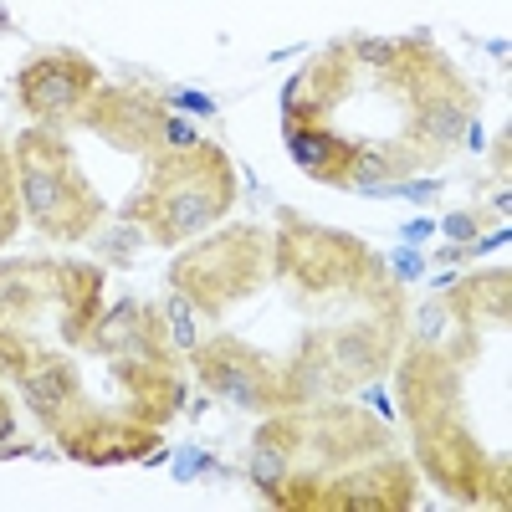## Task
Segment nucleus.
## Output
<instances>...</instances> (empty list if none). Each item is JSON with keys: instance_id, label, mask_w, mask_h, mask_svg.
Returning a JSON list of instances; mask_svg holds the SVG:
<instances>
[{"instance_id": "f257e3e1", "label": "nucleus", "mask_w": 512, "mask_h": 512, "mask_svg": "<svg viewBox=\"0 0 512 512\" xmlns=\"http://www.w3.org/2000/svg\"><path fill=\"white\" fill-rule=\"evenodd\" d=\"M241 180L231 159L216 144L195 149H159L149 154V180L128 205V226H139L159 246H180L200 231H210L236 205Z\"/></svg>"}, {"instance_id": "f03ea898", "label": "nucleus", "mask_w": 512, "mask_h": 512, "mask_svg": "<svg viewBox=\"0 0 512 512\" xmlns=\"http://www.w3.org/2000/svg\"><path fill=\"white\" fill-rule=\"evenodd\" d=\"M11 159H16V195L31 210V221L52 241H82L98 226L103 205H98V195L88 185L77 180L72 149L52 123L26 128V134L16 139Z\"/></svg>"}, {"instance_id": "7ed1b4c3", "label": "nucleus", "mask_w": 512, "mask_h": 512, "mask_svg": "<svg viewBox=\"0 0 512 512\" xmlns=\"http://www.w3.org/2000/svg\"><path fill=\"white\" fill-rule=\"evenodd\" d=\"M103 303V272L82 262H0V333H26V323L52 308L62 338H88Z\"/></svg>"}, {"instance_id": "20e7f679", "label": "nucleus", "mask_w": 512, "mask_h": 512, "mask_svg": "<svg viewBox=\"0 0 512 512\" xmlns=\"http://www.w3.org/2000/svg\"><path fill=\"white\" fill-rule=\"evenodd\" d=\"M267 277V241L262 231H226L216 241H205L195 251H185L175 272H169V287H180L200 313H221L236 297L256 292V282Z\"/></svg>"}, {"instance_id": "39448f33", "label": "nucleus", "mask_w": 512, "mask_h": 512, "mask_svg": "<svg viewBox=\"0 0 512 512\" xmlns=\"http://www.w3.org/2000/svg\"><path fill=\"white\" fill-rule=\"evenodd\" d=\"M277 256H282V272L292 282H303L308 292H344V287H359V282H369L379 272L374 256L354 236L313 226L303 216H282Z\"/></svg>"}, {"instance_id": "423d86ee", "label": "nucleus", "mask_w": 512, "mask_h": 512, "mask_svg": "<svg viewBox=\"0 0 512 512\" xmlns=\"http://www.w3.org/2000/svg\"><path fill=\"white\" fill-rule=\"evenodd\" d=\"M195 369L205 379V390L236 410H292L287 369H277L256 349H246L241 338H210V344H200Z\"/></svg>"}, {"instance_id": "0eeeda50", "label": "nucleus", "mask_w": 512, "mask_h": 512, "mask_svg": "<svg viewBox=\"0 0 512 512\" xmlns=\"http://www.w3.org/2000/svg\"><path fill=\"white\" fill-rule=\"evenodd\" d=\"M0 369L21 384L26 405L36 410V420L47 425L52 436L62 431L67 420H77L82 410H88V405H82L72 364L47 354V349H41V338H31V333H0Z\"/></svg>"}, {"instance_id": "6e6552de", "label": "nucleus", "mask_w": 512, "mask_h": 512, "mask_svg": "<svg viewBox=\"0 0 512 512\" xmlns=\"http://www.w3.org/2000/svg\"><path fill=\"white\" fill-rule=\"evenodd\" d=\"M16 93H21V108L36 123H67L93 103L98 72L77 52H41L16 72Z\"/></svg>"}, {"instance_id": "1a4fd4ad", "label": "nucleus", "mask_w": 512, "mask_h": 512, "mask_svg": "<svg viewBox=\"0 0 512 512\" xmlns=\"http://www.w3.org/2000/svg\"><path fill=\"white\" fill-rule=\"evenodd\" d=\"M82 118H88L98 134L128 154H159L164 149V103L149 93V88H98L93 103L82 108Z\"/></svg>"}, {"instance_id": "9d476101", "label": "nucleus", "mask_w": 512, "mask_h": 512, "mask_svg": "<svg viewBox=\"0 0 512 512\" xmlns=\"http://www.w3.org/2000/svg\"><path fill=\"white\" fill-rule=\"evenodd\" d=\"M93 354L113 359V364H159L164 359V328L154 318L149 303L128 297V303H113L82 338Z\"/></svg>"}, {"instance_id": "9b49d317", "label": "nucleus", "mask_w": 512, "mask_h": 512, "mask_svg": "<svg viewBox=\"0 0 512 512\" xmlns=\"http://www.w3.org/2000/svg\"><path fill=\"white\" fill-rule=\"evenodd\" d=\"M62 451L77 456V461H134L144 451H154L159 441V425H123V420H108L98 410H82L77 420H67L57 431Z\"/></svg>"}, {"instance_id": "f8f14e48", "label": "nucleus", "mask_w": 512, "mask_h": 512, "mask_svg": "<svg viewBox=\"0 0 512 512\" xmlns=\"http://www.w3.org/2000/svg\"><path fill=\"white\" fill-rule=\"evenodd\" d=\"M323 354H328L333 379L359 384V379H369V374H379L384 364H390V333H369V323H354L344 333L323 338Z\"/></svg>"}, {"instance_id": "ddd939ff", "label": "nucleus", "mask_w": 512, "mask_h": 512, "mask_svg": "<svg viewBox=\"0 0 512 512\" xmlns=\"http://www.w3.org/2000/svg\"><path fill=\"white\" fill-rule=\"evenodd\" d=\"M287 134V149L292 159L308 169L313 180H328V185H344V169L359 149V139H344L333 134V128H282Z\"/></svg>"}, {"instance_id": "4468645a", "label": "nucleus", "mask_w": 512, "mask_h": 512, "mask_svg": "<svg viewBox=\"0 0 512 512\" xmlns=\"http://www.w3.org/2000/svg\"><path fill=\"white\" fill-rule=\"evenodd\" d=\"M456 313H461L466 323H487V318L507 323V272H497V277H477V282H461V292H456Z\"/></svg>"}, {"instance_id": "2eb2a0df", "label": "nucleus", "mask_w": 512, "mask_h": 512, "mask_svg": "<svg viewBox=\"0 0 512 512\" xmlns=\"http://www.w3.org/2000/svg\"><path fill=\"white\" fill-rule=\"evenodd\" d=\"M159 318H164V328H169V344H175L180 354H195V349H200V308L190 303L180 287H169V292H164Z\"/></svg>"}, {"instance_id": "dca6fc26", "label": "nucleus", "mask_w": 512, "mask_h": 512, "mask_svg": "<svg viewBox=\"0 0 512 512\" xmlns=\"http://www.w3.org/2000/svg\"><path fill=\"white\" fill-rule=\"evenodd\" d=\"M349 62H359V67H369V72H390L395 62H400V52H405V41H379V36H359V41H349Z\"/></svg>"}, {"instance_id": "f3484780", "label": "nucleus", "mask_w": 512, "mask_h": 512, "mask_svg": "<svg viewBox=\"0 0 512 512\" xmlns=\"http://www.w3.org/2000/svg\"><path fill=\"white\" fill-rule=\"evenodd\" d=\"M16 205H21V195H16V159H11L6 144H0V241H11V231H16Z\"/></svg>"}, {"instance_id": "a211bd4d", "label": "nucleus", "mask_w": 512, "mask_h": 512, "mask_svg": "<svg viewBox=\"0 0 512 512\" xmlns=\"http://www.w3.org/2000/svg\"><path fill=\"white\" fill-rule=\"evenodd\" d=\"M195 144H200V128H195L190 118L169 113V118H164V149H195Z\"/></svg>"}, {"instance_id": "6ab92c4d", "label": "nucleus", "mask_w": 512, "mask_h": 512, "mask_svg": "<svg viewBox=\"0 0 512 512\" xmlns=\"http://www.w3.org/2000/svg\"><path fill=\"white\" fill-rule=\"evenodd\" d=\"M441 231H446L451 246H466V241H477V216H446Z\"/></svg>"}, {"instance_id": "aec40b11", "label": "nucleus", "mask_w": 512, "mask_h": 512, "mask_svg": "<svg viewBox=\"0 0 512 512\" xmlns=\"http://www.w3.org/2000/svg\"><path fill=\"white\" fill-rule=\"evenodd\" d=\"M103 256H108V262H128V256H134V231H113L103 241Z\"/></svg>"}, {"instance_id": "412c9836", "label": "nucleus", "mask_w": 512, "mask_h": 512, "mask_svg": "<svg viewBox=\"0 0 512 512\" xmlns=\"http://www.w3.org/2000/svg\"><path fill=\"white\" fill-rule=\"evenodd\" d=\"M169 103H175V108H185V113H200V118H210V113H216V103H210L205 93H169Z\"/></svg>"}, {"instance_id": "4be33fe9", "label": "nucleus", "mask_w": 512, "mask_h": 512, "mask_svg": "<svg viewBox=\"0 0 512 512\" xmlns=\"http://www.w3.org/2000/svg\"><path fill=\"white\" fill-rule=\"evenodd\" d=\"M11 425H16L11 420V405H6V395H0V441H11Z\"/></svg>"}, {"instance_id": "5701e85b", "label": "nucleus", "mask_w": 512, "mask_h": 512, "mask_svg": "<svg viewBox=\"0 0 512 512\" xmlns=\"http://www.w3.org/2000/svg\"><path fill=\"white\" fill-rule=\"evenodd\" d=\"M436 226L431 221H415V226H405V241H425V236H431Z\"/></svg>"}, {"instance_id": "b1692460", "label": "nucleus", "mask_w": 512, "mask_h": 512, "mask_svg": "<svg viewBox=\"0 0 512 512\" xmlns=\"http://www.w3.org/2000/svg\"><path fill=\"white\" fill-rule=\"evenodd\" d=\"M6 26H11V16H6V11H0V31H6Z\"/></svg>"}]
</instances>
